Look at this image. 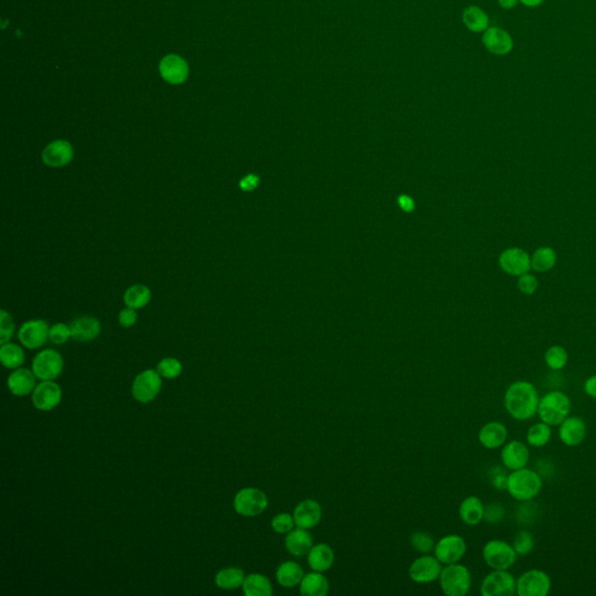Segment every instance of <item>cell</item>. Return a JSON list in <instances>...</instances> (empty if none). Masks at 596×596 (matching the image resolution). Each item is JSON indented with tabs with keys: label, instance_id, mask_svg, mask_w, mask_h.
I'll return each instance as SVG.
<instances>
[{
	"label": "cell",
	"instance_id": "4dcf8cb0",
	"mask_svg": "<svg viewBox=\"0 0 596 596\" xmlns=\"http://www.w3.org/2000/svg\"><path fill=\"white\" fill-rule=\"evenodd\" d=\"M463 21L470 32L483 33L490 28V18L478 6H468L463 13Z\"/></svg>",
	"mask_w": 596,
	"mask_h": 596
},
{
	"label": "cell",
	"instance_id": "9a60e30c",
	"mask_svg": "<svg viewBox=\"0 0 596 596\" xmlns=\"http://www.w3.org/2000/svg\"><path fill=\"white\" fill-rule=\"evenodd\" d=\"M61 399V388L53 381H43L33 390V404L41 412H50L60 404Z\"/></svg>",
	"mask_w": 596,
	"mask_h": 596
},
{
	"label": "cell",
	"instance_id": "7c38bea8",
	"mask_svg": "<svg viewBox=\"0 0 596 596\" xmlns=\"http://www.w3.org/2000/svg\"><path fill=\"white\" fill-rule=\"evenodd\" d=\"M162 380L158 370H148L140 372L134 380L132 392L134 399L141 403L152 402L159 395Z\"/></svg>",
	"mask_w": 596,
	"mask_h": 596
},
{
	"label": "cell",
	"instance_id": "8992f818",
	"mask_svg": "<svg viewBox=\"0 0 596 596\" xmlns=\"http://www.w3.org/2000/svg\"><path fill=\"white\" fill-rule=\"evenodd\" d=\"M234 509L243 517H255L268 508V497L263 490L247 487L239 490L234 497Z\"/></svg>",
	"mask_w": 596,
	"mask_h": 596
},
{
	"label": "cell",
	"instance_id": "ba28073f",
	"mask_svg": "<svg viewBox=\"0 0 596 596\" xmlns=\"http://www.w3.org/2000/svg\"><path fill=\"white\" fill-rule=\"evenodd\" d=\"M551 587V578L546 572L532 568L517 578L516 594L519 596H546Z\"/></svg>",
	"mask_w": 596,
	"mask_h": 596
},
{
	"label": "cell",
	"instance_id": "f5cc1de1",
	"mask_svg": "<svg viewBox=\"0 0 596 596\" xmlns=\"http://www.w3.org/2000/svg\"><path fill=\"white\" fill-rule=\"evenodd\" d=\"M544 1L545 0H519V3L523 4L524 6L530 7V9L541 6V4H544Z\"/></svg>",
	"mask_w": 596,
	"mask_h": 596
},
{
	"label": "cell",
	"instance_id": "60d3db41",
	"mask_svg": "<svg viewBox=\"0 0 596 596\" xmlns=\"http://www.w3.org/2000/svg\"><path fill=\"white\" fill-rule=\"evenodd\" d=\"M182 370V363L175 358H165L158 365V372L165 379H176L181 375Z\"/></svg>",
	"mask_w": 596,
	"mask_h": 596
},
{
	"label": "cell",
	"instance_id": "8d00e7d4",
	"mask_svg": "<svg viewBox=\"0 0 596 596\" xmlns=\"http://www.w3.org/2000/svg\"><path fill=\"white\" fill-rule=\"evenodd\" d=\"M535 536L528 530H519L514 538L512 546L515 548L516 553L519 556H528L535 548Z\"/></svg>",
	"mask_w": 596,
	"mask_h": 596
},
{
	"label": "cell",
	"instance_id": "ee69618b",
	"mask_svg": "<svg viewBox=\"0 0 596 596\" xmlns=\"http://www.w3.org/2000/svg\"><path fill=\"white\" fill-rule=\"evenodd\" d=\"M506 515V509L502 504L500 503H490L488 506L485 507V517L483 519L490 523V524L496 525L500 524L504 519Z\"/></svg>",
	"mask_w": 596,
	"mask_h": 596
},
{
	"label": "cell",
	"instance_id": "3957f363",
	"mask_svg": "<svg viewBox=\"0 0 596 596\" xmlns=\"http://www.w3.org/2000/svg\"><path fill=\"white\" fill-rule=\"evenodd\" d=\"M570 408L568 395L561 390H552L541 396L537 415L550 426H559L570 416Z\"/></svg>",
	"mask_w": 596,
	"mask_h": 596
},
{
	"label": "cell",
	"instance_id": "ac0fdd59",
	"mask_svg": "<svg viewBox=\"0 0 596 596\" xmlns=\"http://www.w3.org/2000/svg\"><path fill=\"white\" fill-rule=\"evenodd\" d=\"M74 155L72 143L65 140H55L43 149L41 156L45 165L52 168H61L72 162Z\"/></svg>",
	"mask_w": 596,
	"mask_h": 596
},
{
	"label": "cell",
	"instance_id": "f35d334b",
	"mask_svg": "<svg viewBox=\"0 0 596 596\" xmlns=\"http://www.w3.org/2000/svg\"><path fill=\"white\" fill-rule=\"evenodd\" d=\"M410 544L412 548L419 553L429 554L434 552L436 543L432 536L429 535L428 532L416 531L410 537Z\"/></svg>",
	"mask_w": 596,
	"mask_h": 596
},
{
	"label": "cell",
	"instance_id": "4316f807",
	"mask_svg": "<svg viewBox=\"0 0 596 596\" xmlns=\"http://www.w3.org/2000/svg\"><path fill=\"white\" fill-rule=\"evenodd\" d=\"M35 374L26 368H16L7 380L10 392L16 396H26L35 389Z\"/></svg>",
	"mask_w": 596,
	"mask_h": 596
},
{
	"label": "cell",
	"instance_id": "b9f144b4",
	"mask_svg": "<svg viewBox=\"0 0 596 596\" xmlns=\"http://www.w3.org/2000/svg\"><path fill=\"white\" fill-rule=\"evenodd\" d=\"M14 330H16V324H14L13 318L11 317L9 312L1 310L0 311V343L1 345L10 343Z\"/></svg>",
	"mask_w": 596,
	"mask_h": 596
},
{
	"label": "cell",
	"instance_id": "6da1fadb",
	"mask_svg": "<svg viewBox=\"0 0 596 596\" xmlns=\"http://www.w3.org/2000/svg\"><path fill=\"white\" fill-rule=\"evenodd\" d=\"M503 399L509 415L516 421H525L537 415L541 396L534 383L519 380L507 388Z\"/></svg>",
	"mask_w": 596,
	"mask_h": 596
},
{
	"label": "cell",
	"instance_id": "ffe728a7",
	"mask_svg": "<svg viewBox=\"0 0 596 596\" xmlns=\"http://www.w3.org/2000/svg\"><path fill=\"white\" fill-rule=\"evenodd\" d=\"M314 544V537L307 529L296 526L285 535V550L292 557H304L311 550Z\"/></svg>",
	"mask_w": 596,
	"mask_h": 596
},
{
	"label": "cell",
	"instance_id": "4fadbf2b",
	"mask_svg": "<svg viewBox=\"0 0 596 596\" xmlns=\"http://www.w3.org/2000/svg\"><path fill=\"white\" fill-rule=\"evenodd\" d=\"M49 328L47 321L43 319H33L21 325L18 338L23 346L35 350L45 345L49 339Z\"/></svg>",
	"mask_w": 596,
	"mask_h": 596
},
{
	"label": "cell",
	"instance_id": "5bb4252c",
	"mask_svg": "<svg viewBox=\"0 0 596 596\" xmlns=\"http://www.w3.org/2000/svg\"><path fill=\"white\" fill-rule=\"evenodd\" d=\"M292 515L295 519L296 526L311 530L321 523L323 509L321 503L316 500L305 499L296 504Z\"/></svg>",
	"mask_w": 596,
	"mask_h": 596
},
{
	"label": "cell",
	"instance_id": "f907efd6",
	"mask_svg": "<svg viewBox=\"0 0 596 596\" xmlns=\"http://www.w3.org/2000/svg\"><path fill=\"white\" fill-rule=\"evenodd\" d=\"M399 204L403 210L408 211V212L414 209V202H412V198H409L408 196H401V197L399 198Z\"/></svg>",
	"mask_w": 596,
	"mask_h": 596
},
{
	"label": "cell",
	"instance_id": "9c48e42d",
	"mask_svg": "<svg viewBox=\"0 0 596 596\" xmlns=\"http://www.w3.org/2000/svg\"><path fill=\"white\" fill-rule=\"evenodd\" d=\"M443 564L431 554H421L409 567V578L414 583L426 585L434 583L441 577Z\"/></svg>",
	"mask_w": 596,
	"mask_h": 596
},
{
	"label": "cell",
	"instance_id": "f6af8a7d",
	"mask_svg": "<svg viewBox=\"0 0 596 596\" xmlns=\"http://www.w3.org/2000/svg\"><path fill=\"white\" fill-rule=\"evenodd\" d=\"M490 481L495 490H507L508 486V474L504 473L500 467H494L490 470Z\"/></svg>",
	"mask_w": 596,
	"mask_h": 596
},
{
	"label": "cell",
	"instance_id": "7402d4cb",
	"mask_svg": "<svg viewBox=\"0 0 596 596\" xmlns=\"http://www.w3.org/2000/svg\"><path fill=\"white\" fill-rule=\"evenodd\" d=\"M336 554L333 548L326 543L314 544L311 550L307 554V561L311 570L325 573L333 566Z\"/></svg>",
	"mask_w": 596,
	"mask_h": 596
},
{
	"label": "cell",
	"instance_id": "d590c367",
	"mask_svg": "<svg viewBox=\"0 0 596 596\" xmlns=\"http://www.w3.org/2000/svg\"><path fill=\"white\" fill-rule=\"evenodd\" d=\"M568 363V354L564 347L554 345L545 353V363L552 370H561Z\"/></svg>",
	"mask_w": 596,
	"mask_h": 596
},
{
	"label": "cell",
	"instance_id": "83f0119b",
	"mask_svg": "<svg viewBox=\"0 0 596 596\" xmlns=\"http://www.w3.org/2000/svg\"><path fill=\"white\" fill-rule=\"evenodd\" d=\"M304 570L295 561H283L276 570V581L283 588L292 590L294 587L299 586L302 579L304 577Z\"/></svg>",
	"mask_w": 596,
	"mask_h": 596
},
{
	"label": "cell",
	"instance_id": "bcb514c9",
	"mask_svg": "<svg viewBox=\"0 0 596 596\" xmlns=\"http://www.w3.org/2000/svg\"><path fill=\"white\" fill-rule=\"evenodd\" d=\"M118 321H119V324L123 328H131L138 321V314H136L134 309L127 308L126 307V309H123V310L120 311L119 316H118Z\"/></svg>",
	"mask_w": 596,
	"mask_h": 596
},
{
	"label": "cell",
	"instance_id": "d4e9b609",
	"mask_svg": "<svg viewBox=\"0 0 596 596\" xmlns=\"http://www.w3.org/2000/svg\"><path fill=\"white\" fill-rule=\"evenodd\" d=\"M500 263L501 267L512 275H523L531 267L530 256L525 253L524 250L519 248L507 250L501 255Z\"/></svg>",
	"mask_w": 596,
	"mask_h": 596
},
{
	"label": "cell",
	"instance_id": "7dc6e473",
	"mask_svg": "<svg viewBox=\"0 0 596 596\" xmlns=\"http://www.w3.org/2000/svg\"><path fill=\"white\" fill-rule=\"evenodd\" d=\"M537 280L535 276L529 275V274H523L519 277V287L522 292L526 294V295H532L537 289Z\"/></svg>",
	"mask_w": 596,
	"mask_h": 596
},
{
	"label": "cell",
	"instance_id": "7bdbcfd3",
	"mask_svg": "<svg viewBox=\"0 0 596 596\" xmlns=\"http://www.w3.org/2000/svg\"><path fill=\"white\" fill-rule=\"evenodd\" d=\"M70 338H72V329H70V325L65 324V323L53 325L49 330V339L56 345L67 343Z\"/></svg>",
	"mask_w": 596,
	"mask_h": 596
},
{
	"label": "cell",
	"instance_id": "e575fe53",
	"mask_svg": "<svg viewBox=\"0 0 596 596\" xmlns=\"http://www.w3.org/2000/svg\"><path fill=\"white\" fill-rule=\"evenodd\" d=\"M0 360L4 367L9 370H16L25 363V353L23 348L16 343H3L0 348Z\"/></svg>",
	"mask_w": 596,
	"mask_h": 596
},
{
	"label": "cell",
	"instance_id": "8fae6325",
	"mask_svg": "<svg viewBox=\"0 0 596 596\" xmlns=\"http://www.w3.org/2000/svg\"><path fill=\"white\" fill-rule=\"evenodd\" d=\"M63 358L54 350H45L38 353L33 360V372L43 381H53L61 375L63 370Z\"/></svg>",
	"mask_w": 596,
	"mask_h": 596
},
{
	"label": "cell",
	"instance_id": "681fc988",
	"mask_svg": "<svg viewBox=\"0 0 596 596\" xmlns=\"http://www.w3.org/2000/svg\"><path fill=\"white\" fill-rule=\"evenodd\" d=\"M583 392L587 396L596 399V374L588 377L583 383Z\"/></svg>",
	"mask_w": 596,
	"mask_h": 596
},
{
	"label": "cell",
	"instance_id": "52a82bcc",
	"mask_svg": "<svg viewBox=\"0 0 596 596\" xmlns=\"http://www.w3.org/2000/svg\"><path fill=\"white\" fill-rule=\"evenodd\" d=\"M517 579L509 570H492L483 578L480 587L482 596H512L516 594Z\"/></svg>",
	"mask_w": 596,
	"mask_h": 596
},
{
	"label": "cell",
	"instance_id": "d6986e66",
	"mask_svg": "<svg viewBox=\"0 0 596 596\" xmlns=\"http://www.w3.org/2000/svg\"><path fill=\"white\" fill-rule=\"evenodd\" d=\"M482 43L488 52L496 56L508 55L514 49L512 35L500 27H490L483 32Z\"/></svg>",
	"mask_w": 596,
	"mask_h": 596
},
{
	"label": "cell",
	"instance_id": "74e56055",
	"mask_svg": "<svg viewBox=\"0 0 596 596\" xmlns=\"http://www.w3.org/2000/svg\"><path fill=\"white\" fill-rule=\"evenodd\" d=\"M554 263H556V253L548 247L539 248L532 256L531 266L537 272L548 270L554 266Z\"/></svg>",
	"mask_w": 596,
	"mask_h": 596
},
{
	"label": "cell",
	"instance_id": "816d5d0a",
	"mask_svg": "<svg viewBox=\"0 0 596 596\" xmlns=\"http://www.w3.org/2000/svg\"><path fill=\"white\" fill-rule=\"evenodd\" d=\"M519 0H499V5L503 10H512L519 5Z\"/></svg>",
	"mask_w": 596,
	"mask_h": 596
},
{
	"label": "cell",
	"instance_id": "f546056e",
	"mask_svg": "<svg viewBox=\"0 0 596 596\" xmlns=\"http://www.w3.org/2000/svg\"><path fill=\"white\" fill-rule=\"evenodd\" d=\"M243 590L246 596H272L274 593L269 578L260 573L246 575L243 583Z\"/></svg>",
	"mask_w": 596,
	"mask_h": 596
},
{
	"label": "cell",
	"instance_id": "e0dca14e",
	"mask_svg": "<svg viewBox=\"0 0 596 596\" xmlns=\"http://www.w3.org/2000/svg\"><path fill=\"white\" fill-rule=\"evenodd\" d=\"M501 461L509 470H517L528 466L530 450L528 445L521 441H509L501 451Z\"/></svg>",
	"mask_w": 596,
	"mask_h": 596
},
{
	"label": "cell",
	"instance_id": "603a6c76",
	"mask_svg": "<svg viewBox=\"0 0 596 596\" xmlns=\"http://www.w3.org/2000/svg\"><path fill=\"white\" fill-rule=\"evenodd\" d=\"M160 72L170 84H181L188 77V65L180 56H165L160 65Z\"/></svg>",
	"mask_w": 596,
	"mask_h": 596
},
{
	"label": "cell",
	"instance_id": "836d02e7",
	"mask_svg": "<svg viewBox=\"0 0 596 596\" xmlns=\"http://www.w3.org/2000/svg\"><path fill=\"white\" fill-rule=\"evenodd\" d=\"M552 426L544 421H539L531 425L526 432V443L529 446L541 448L546 446L552 438Z\"/></svg>",
	"mask_w": 596,
	"mask_h": 596
},
{
	"label": "cell",
	"instance_id": "7a4b0ae2",
	"mask_svg": "<svg viewBox=\"0 0 596 596\" xmlns=\"http://www.w3.org/2000/svg\"><path fill=\"white\" fill-rule=\"evenodd\" d=\"M541 488L543 478L531 468L524 467L508 474L507 492L519 502H530L541 494Z\"/></svg>",
	"mask_w": 596,
	"mask_h": 596
},
{
	"label": "cell",
	"instance_id": "30bf717a",
	"mask_svg": "<svg viewBox=\"0 0 596 596\" xmlns=\"http://www.w3.org/2000/svg\"><path fill=\"white\" fill-rule=\"evenodd\" d=\"M467 544L461 536L446 535L434 545V554L443 565L456 564L466 554Z\"/></svg>",
	"mask_w": 596,
	"mask_h": 596
},
{
	"label": "cell",
	"instance_id": "ab89813d",
	"mask_svg": "<svg viewBox=\"0 0 596 596\" xmlns=\"http://www.w3.org/2000/svg\"><path fill=\"white\" fill-rule=\"evenodd\" d=\"M270 526H272V531L276 532V534L287 535L288 532L292 531V529L296 528L295 519L290 512H280L272 517Z\"/></svg>",
	"mask_w": 596,
	"mask_h": 596
},
{
	"label": "cell",
	"instance_id": "484cf974",
	"mask_svg": "<svg viewBox=\"0 0 596 596\" xmlns=\"http://www.w3.org/2000/svg\"><path fill=\"white\" fill-rule=\"evenodd\" d=\"M298 588L303 596H326L330 592V583L324 573L311 570L304 574Z\"/></svg>",
	"mask_w": 596,
	"mask_h": 596
},
{
	"label": "cell",
	"instance_id": "c3c4849f",
	"mask_svg": "<svg viewBox=\"0 0 596 596\" xmlns=\"http://www.w3.org/2000/svg\"><path fill=\"white\" fill-rule=\"evenodd\" d=\"M259 177L253 175V174L247 175L246 177H243V179L240 181V189L243 190V192H253L254 189L259 185Z\"/></svg>",
	"mask_w": 596,
	"mask_h": 596
},
{
	"label": "cell",
	"instance_id": "f1b7e54d",
	"mask_svg": "<svg viewBox=\"0 0 596 596\" xmlns=\"http://www.w3.org/2000/svg\"><path fill=\"white\" fill-rule=\"evenodd\" d=\"M459 517L468 526H475L483 521L485 504L478 496L470 495L459 507Z\"/></svg>",
	"mask_w": 596,
	"mask_h": 596
},
{
	"label": "cell",
	"instance_id": "5b68a950",
	"mask_svg": "<svg viewBox=\"0 0 596 596\" xmlns=\"http://www.w3.org/2000/svg\"><path fill=\"white\" fill-rule=\"evenodd\" d=\"M482 558L492 570H509L516 564L519 554L508 541L492 539L483 546Z\"/></svg>",
	"mask_w": 596,
	"mask_h": 596
},
{
	"label": "cell",
	"instance_id": "1f68e13d",
	"mask_svg": "<svg viewBox=\"0 0 596 596\" xmlns=\"http://www.w3.org/2000/svg\"><path fill=\"white\" fill-rule=\"evenodd\" d=\"M245 572L239 567H227L216 575V585L221 590H232L243 587Z\"/></svg>",
	"mask_w": 596,
	"mask_h": 596
},
{
	"label": "cell",
	"instance_id": "44dd1931",
	"mask_svg": "<svg viewBox=\"0 0 596 596\" xmlns=\"http://www.w3.org/2000/svg\"><path fill=\"white\" fill-rule=\"evenodd\" d=\"M480 444L487 450H497L506 444L508 439V429L501 421H490L480 429Z\"/></svg>",
	"mask_w": 596,
	"mask_h": 596
},
{
	"label": "cell",
	"instance_id": "277c9868",
	"mask_svg": "<svg viewBox=\"0 0 596 596\" xmlns=\"http://www.w3.org/2000/svg\"><path fill=\"white\" fill-rule=\"evenodd\" d=\"M438 581L445 595L465 596L472 587V574L468 567L460 563L445 565Z\"/></svg>",
	"mask_w": 596,
	"mask_h": 596
},
{
	"label": "cell",
	"instance_id": "cb8c5ba5",
	"mask_svg": "<svg viewBox=\"0 0 596 596\" xmlns=\"http://www.w3.org/2000/svg\"><path fill=\"white\" fill-rule=\"evenodd\" d=\"M72 338L76 341H91L101 334V324L97 318L91 316L78 317L72 321Z\"/></svg>",
	"mask_w": 596,
	"mask_h": 596
},
{
	"label": "cell",
	"instance_id": "2e32d148",
	"mask_svg": "<svg viewBox=\"0 0 596 596\" xmlns=\"http://www.w3.org/2000/svg\"><path fill=\"white\" fill-rule=\"evenodd\" d=\"M559 439L567 447H575L583 444L586 439L587 425L583 418L578 416H568L559 425Z\"/></svg>",
	"mask_w": 596,
	"mask_h": 596
},
{
	"label": "cell",
	"instance_id": "d6a6232c",
	"mask_svg": "<svg viewBox=\"0 0 596 596\" xmlns=\"http://www.w3.org/2000/svg\"><path fill=\"white\" fill-rule=\"evenodd\" d=\"M150 298H152L150 289L143 285H132L123 294V302L127 308L134 309V310L146 307Z\"/></svg>",
	"mask_w": 596,
	"mask_h": 596
}]
</instances>
